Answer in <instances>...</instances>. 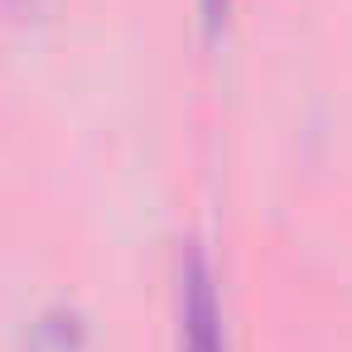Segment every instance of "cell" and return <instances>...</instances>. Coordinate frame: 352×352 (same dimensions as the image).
Segmentation results:
<instances>
[{
  "label": "cell",
  "mask_w": 352,
  "mask_h": 352,
  "mask_svg": "<svg viewBox=\"0 0 352 352\" xmlns=\"http://www.w3.org/2000/svg\"><path fill=\"white\" fill-rule=\"evenodd\" d=\"M174 323H179V352H232L227 342V314L217 294V270L203 241H188L174 265Z\"/></svg>",
  "instance_id": "6da1fadb"
},
{
  "label": "cell",
  "mask_w": 352,
  "mask_h": 352,
  "mask_svg": "<svg viewBox=\"0 0 352 352\" xmlns=\"http://www.w3.org/2000/svg\"><path fill=\"white\" fill-rule=\"evenodd\" d=\"M82 338H87L82 318L68 314V309H54L34 323V338H30L25 352H82Z\"/></svg>",
  "instance_id": "7a4b0ae2"
},
{
  "label": "cell",
  "mask_w": 352,
  "mask_h": 352,
  "mask_svg": "<svg viewBox=\"0 0 352 352\" xmlns=\"http://www.w3.org/2000/svg\"><path fill=\"white\" fill-rule=\"evenodd\" d=\"M198 10H203V30L217 39L227 30V20H232V0H198Z\"/></svg>",
  "instance_id": "3957f363"
}]
</instances>
